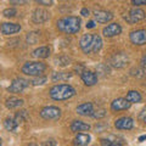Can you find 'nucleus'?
Segmentation results:
<instances>
[{
    "instance_id": "f257e3e1",
    "label": "nucleus",
    "mask_w": 146,
    "mask_h": 146,
    "mask_svg": "<svg viewBox=\"0 0 146 146\" xmlns=\"http://www.w3.org/2000/svg\"><path fill=\"white\" fill-rule=\"evenodd\" d=\"M80 18L77 16H67L62 17L61 20L57 21V28L58 31L63 32L67 34H76L78 33V31L80 29Z\"/></svg>"
},
{
    "instance_id": "473e14b6",
    "label": "nucleus",
    "mask_w": 146,
    "mask_h": 146,
    "mask_svg": "<svg viewBox=\"0 0 146 146\" xmlns=\"http://www.w3.org/2000/svg\"><path fill=\"white\" fill-rule=\"evenodd\" d=\"M56 65L58 66H67V65H70V58H67V57H60V58H56Z\"/></svg>"
},
{
    "instance_id": "c03bdc74",
    "label": "nucleus",
    "mask_w": 146,
    "mask_h": 146,
    "mask_svg": "<svg viewBox=\"0 0 146 146\" xmlns=\"http://www.w3.org/2000/svg\"><path fill=\"white\" fill-rule=\"evenodd\" d=\"M0 146H1V139H0Z\"/></svg>"
},
{
    "instance_id": "b1692460",
    "label": "nucleus",
    "mask_w": 146,
    "mask_h": 146,
    "mask_svg": "<svg viewBox=\"0 0 146 146\" xmlns=\"http://www.w3.org/2000/svg\"><path fill=\"white\" fill-rule=\"evenodd\" d=\"M102 48V39L101 36L98 34H94V44H93V52L100 51V49Z\"/></svg>"
},
{
    "instance_id": "6e6552de",
    "label": "nucleus",
    "mask_w": 146,
    "mask_h": 146,
    "mask_svg": "<svg viewBox=\"0 0 146 146\" xmlns=\"http://www.w3.org/2000/svg\"><path fill=\"white\" fill-rule=\"evenodd\" d=\"M128 61H129V58H128L127 54L117 52L110 58V65L115 68H123L128 63Z\"/></svg>"
},
{
    "instance_id": "58836bf2",
    "label": "nucleus",
    "mask_w": 146,
    "mask_h": 146,
    "mask_svg": "<svg viewBox=\"0 0 146 146\" xmlns=\"http://www.w3.org/2000/svg\"><path fill=\"white\" fill-rule=\"evenodd\" d=\"M80 15H82V16H85V17H88V16L90 15V11L88 10V9H85V7H84V9H82V11H80Z\"/></svg>"
},
{
    "instance_id": "a878e982",
    "label": "nucleus",
    "mask_w": 146,
    "mask_h": 146,
    "mask_svg": "<svg viewBox=\"0 0 146 146\" xmlns=\"http://www.w3.org/2000/svg\"><path fill=\"white\" fill-rule=\"evenodd\" d=\"M39 35H40V33H38V32H32V33H28V34H27V42H28L29 44L36 43Z\"/></svg>"
},
{
    "instance_id": "f03ea898",
    "label": "nucleus",
    "mask_w": 146,
    "mask_h": 146,
    "mask_svg": "<svg viewBox=\"0 0 146 146\" xmlns=\"http://www.w3.org/2000/svg\"><path fill=\"white\" fill-rule=\"evenodd\" d=\"M49 95L52 100H56V101H63V100H68L72 96H74L76 90L70 84H57V85H55L50 89Z\"/></svg>"
},
{
    "instance_id": "5701e85b",
    "label": "nucleus",
    "mask_w": 146,
    "mask_h": 146,
    "mask_svg": "<svg viewBox=\"0 0 146 146\" xmlns=\"http://www.w3.org/2000/svg\"><path fill=\"white\" fill-rule=\"evenodd\" d=\"M72 77V73L70 72H55L52 74V82H65L68 80Z\"/></svg>"
},
{
    "instance_id": "c9c22d12",
    "label": "nucleus",
    "mask_w": 146,
    "mask_h": 146,
    "mask_svg": "<svg viewBox=\"0 0 146 146\" xmlns=\"http://www.w3.org/2000/svg\"><path fill=\"white\" fill-rule=\"evenodd\" d=\"M131 4L136 7V6H141V5H146V0H131Z\"/></svg>"
},
{
    "instance_id": "bb28decb",
    "label": "nucleus",
    "mask_w": 146,
    "mask_h": 146,
    "mask_svg": "<svg viewBox=\"0 0 146 146\" xmlns=\"http://www.w3.org/2000/svg\"><path fill=\"white\" fill-rule=\"evenodd\" d=\"M130 74L134 76V77H138V78H143V77L146 76V73H145V70H143V68L136 67V68H133V70L130 71Z\"/></svg>"
},
{
    "instance_id": "aec40b11",
    "label": "nucleus",
    "mask_w": 146,
    "mask_h": 146,
    "mask_svg": "<svg viewBox=\"0 0 146 146\" xmlns=\"http://www.w3.org/2000/svg\"><path fill=\"white\" fill-rule=\"evenodd\" d=\"M127 101H129L130 104H138L141 101V94L139 93V91H136V90H130V91H128V94H127Z\"/></svg>"
},
{
    "instance_id": "37998d69",
    "label": "nucleus",
    "mask_w": 146,
    "mask_h": 146,
    "mask_svg": "<svg viewBox=\"0 0 146 146\" xmlns=\"http://www.w3.org/2000/svg\"><path fill=\"white\" fill-rule=\"evenodd\" d=\"M144 140H146V135H143L139 138V141H144Z\"/></svg>"
},
{
    "instance_id": "2eb2a0df",
    "label": "nucleus",
    "mask_w": 146,
    "mask_h": 146,
    "mask_svg": "<svg viewBox=\"0 0 146 146\" xmlns=\"http://www.w3.org/2000/svg\"><path fill=\"white\" fill-rule=\"evenodd\" d=\"M94 17L99 23H107L113 18V13L106 10H96L94 11Z\"/></svg>"
},
{
    "instance_id": "393cba45",
    "label": "nucleus",
    "mask_w": 146,
    "mask_h": 146,
    "mask_svg": "<svg viewBox=\"0 0 146 146\" xmlns=\"http://www.w3.org/2000/svg\"><path fill=\"white\" fill-rule=\"evenodd\" d=\"M4 125H5V128L9 130V131H15L17 129V123L15 122V119L13 118H7V119H5V122H4Z\"/></svg>"
},
{
    "instance_id": "9d476101",
    "label": "nucleus",
    "mask_w": 146,
    "mask_h": 146,
    "mask_svg": "<svg viewBox=\"0 0 146 146\" xmlns=\"http://www.w3.org/2000/svg\"><path fill=\"white\" fill-rule=\"evenodd\" d=\"M49 18H50L49 11L45 10V9H42V7L35 9L33 15H32V20H33V22H35V23H44Z\"/></svg>"
},
{
    "instance_id": "7ed1b4c3",
    "label": "nucleus",
    "mask_w": 146,
    "mask_h": 146,
    "mask_svg": "<svg viewBox=\"0 0 146 146\" xmlns=\"http://www.w3.org/2000/svg\"><path fill=\"white\" fill-rule=\"evenodd\" d=\"M46 70V65L44 62H26L22 66V73L29 76V77H38Z\"/></svg>"
},
{
    "instance_id": "f704fd0d",
    "label": "nucleus",
    "mask_w": 146,
    "mask_h": 146,
    "mask_svg": "<svg viewBox=\"0 0 146 146\" xmlns=\"http://www.w3.org/2000/svg\"><path fill=\"white\" fill-rule=\"evenodd\" d=\"M36 1H38L40 5H43V6H51L54 0H36Z\"/></svg>"
},
{
    "instance_id": "ea45409f",
    "label": "nucleus",
    "mask_w": 146,
    "mask_h": 146,
    "mask_svg": "<svg viewBox=\"0 0 146 146\" xmlns=\"http://www.w3.org/2000/svg\"><path fill=\"white\" fill-rule=\"evenodd\" d=\"M140 118H141V121H143L145 124H146V108L144 110L143 112H141V115H140Z\"/></svg>"
},
{
    "instance_id": "9b49d317",
    "label": "nucleus",
    "mask_w": 146,
    "mask_h": 146,
    "mask_svg": "<svg viewBox=\"0 0 146 146\" xmlns=\"http://www.w3.org/2000/svg\"><path fill=\"white\" fill-rule=\"evenodd\" d=\"M80 78L83 80V83L88 86H93L98 83V74L94 73L93 71H86L84 70L80 73Z\"/></svg>"
},
{
    "instance_id": "cd10ccee",
    "label": "nucleus",
    "mask_w": 146,
    "mask_h": 146,
    "mask_svg": "<svg viewBox=\"0 0 146 146\" xmlns=\"http://www.w3.org/2000/svg\"><path fill=\"white\" fill-rule=\"evenodd\" d=\"M27 117H28V116H27V112L26 111H20L16 115V117L13 118V119H15V122L17 123V124H20L21 122H25L27 119Z\"/></svg>"
},
{
    "instance_id": "f8f14e48",
    "label": "nucleus",
    "mask_w": 146,
    "mask_h": 146,
    "mask_svg": "<svg viewBox=\"0 0 146 146\" xmlns=\"http://www.w3.org/2000/svg\"><path fill=\"white\" fill-rule=\"evenodd\" d=\"M115 127L119 130H129L134 127V121L130 117H121L115 122Z\"/></svg>"
},
{
    "instance_id": "72a5a7b5",
    "label": "nucleus",
    "mask_w": 146,
    "mask_h": 146,
    "mask_svg": "<svg viewBox=\"0 0 146 146\" xmlns=\"http://www.w3.org/2000/svg\"><path fill=\"white\" fill-rule=\"evenodd\" d=\"M45 82H46V78H45V77H40V78H36L34 80H32L31 83L33 85H42V84L45 83Z\"/></svg>"
},
{
    "instance_id": "423d86ee",
    "label": "nucleus",
    "mask_w": 146,
    "mask_h": 146,
    "mask_svg": "<svg viewBox=\"0 0 146 146\" xmlns=\"http://www.w3.org/2000/svg\"><path fill=\"white\" fill-rule=\"evenodd\" d=\"M29 85V82L25 79V78H16L11 82L10 86L7 88V90L10 93H13V94H18V93H22L27 86Z\"/></svg>"
},
{
    "instance_id": "c756f323",
    "label": "nucleus",
    "mask_w": 146,
    "mask_h": 146,
    "mask_svg": "<svg viewBox=\"0 0 146 146\" xmlns=\"http://www.w3.org/2000/svg\"><path fill=\"white\" fill-rule=\"evenodd\" d=\"M3 15L5 16V17H15L17 15V11H16V9H13V7H10V9H5V10L3 11Z\"/></svg>"
},
{
    "instance_id": "1a4fd4ad",
    "label": "nucleus",
    "mask_w": 146,
    "mask_h": 146,
    "mask_svg": "<svg viewBox=\"0 0 146 146\" xmlns=\"http://www.w3.org/2000/svg\"><path fill=\"white\" fill-rule=\"evenodd\" d=\"M130 42L134 45H145L146 44V29L133 31L129 35Z\"/></svg>"
},
{
    "instance_id": "ddd939ff",
    "label": "nucleus",
    "mask_w": 146,
    "mask_h": 146,
    "mask_svg": "<svg viewBox=\"0 0 146 146\" xmlns=\"http://www.w3.org/2000/svg\"><path fill=\"white\" fill-rule=\"evenodd\" d=\"M21 31V26L17 23H11V22H6V23H1L0 25V32L4 35H10V34H15L17 32Z\"/></svg>"
},
{
    "instance_id": "e433bc0d",
    "label": "nucleus",
    "mask_w": 146,
    "mask_h": 146,
    "mask_svg": "<svg viewBox=\"0 0 146 146\" xmlns=\"http://www.w3.org/2000/svg\"><path fill=\"white\" fill-rule=\"evenodd\" d=\"M42 146H56V141H55L54 139H49L46 141H44V143L42 144Z\"/></svg>"
},
{
    "instance_id": "7c9ffc66",
    "label": "nucleus",
    "mask_w": 146,
    "mask_h": 146,
    "mask_svg": "<svg viewBox=\"0 0 146 146\" xmlns=\"http://www.w3.org/2000/svg\"><path fill=\"white\" fill-rule=\"evenodd\" d=\"M105 116H106V111H105L104 108L96 110V111L94 110V113H93V117H94V118H102V117H105Z\"/></svg>"
},
{
    "instance_id": "dca6fc26",
    "label": "nucleus",
    "mask_w": 146,
    "mask_h": 146,
    "mask_svg": "<svg viewBox=\"0 0 146 146\" xmlns=\"http://www.w3.org/2000/svg\"><path fill=\"white\" fill-rule=\"evenodd\" d=\"M130 105L131 104L129 101H127V99L118 98L111 102V110L112 111H124V110H128L130 107Z\"/></svg>"
},
{
    "instance_id": "412c9836",
    "label": "nucleus",
    "mask_w": 146,
    "mask_h": 146,
    "mask_svg": "<svg viewBox=\"0 0 146 146\" xmlns=\"http://www.w3.org/2000/svg\"><path fill=\"white\" fill-rule=\"evenodd\" d=\"M50 55V49L48 46H40L33 51V56L36 58H46Z\"/></svg>"
},
{
    "instance_id": "20e7f679",
    "label": "nucleus",
    "mask_w": 146,
    "mask_h": 146,
    "mask_svg": "<svg viewBox=\"0 0 146 146\" xmlns=\"http://www.w3.org/2000/svg\"><path fill=\"white\" fill-rule=\"evenodd\" d=\"M40 117L48 121H57L61 117V110L55 106H46L40 111Z\"/></svg>"
},
{
    "instance_id": "4c0bfd02",
    "label": "nucleus",
    "mask_w": 146,
    "mask_h": 146,
    "mask_svg": "<svg viewBox=\"0 0 146 146\" xmlns=\"http://www.w3.org/2000/svg\"><path fill=\"white\" fill-rule=\"evenodd\" d=\"M10 1L13 4V5H25L29 1V0H10Z\"/></svg>"
},
{
    "instance_id": "4be33fe9",
    "label": "nucleus",
    "mask_w": 146,
    "mask_h": 146,
    "mask_svg": "<svg viewBox=\"0 0 146 146\" xmlns=\"http://www.w3.org/2000/svg\"><path fill=\"white\" fill-rule=\"evenodd\" d=\"M23 102L25 101L22 99L12 96V98H9L6 100V107L7 108H18V107H21L22 105H23Z\"/></svg>"
},
{
    "instance_id": "6ab92c4d",
    "label": "nucleus",
    "mask_w": 146,
    "mask_h": 146,
    "mask_svg": "<svg viewBox=\"0 0 146 146\" xmlns=\"http://www.w3.org/2000/svg\"><path fill=\"white\" fill-rule=\"evenodd\" d=\"M90 129V125L82 121H73L71 124V130L77 133V131H86Z\"/></svg>"
},
{
    "instance_id": "4468645a",
    "label": "nucleus",
    "mask_w": 146,
    "mask_h": 146,
    "mask_svg": "<svg viewBox=\"0 0 146 146\" xmlns=\"http://www.w3.org/2000/svg\"><path fill=\"white\" fill-rule=\"evenodd\" d=\"M122 33V27L118 23H111L107 27H105L102 31V34L106 36V38H112V36L119 35Z\"/></svg>"
},
{
    "instance_id": "f3484780",
    "label": "nucleus",
    "mask_w": 146,
    "mask_h": 146,
    "mask_svg": "<svg viewBox=\"0 0 146 146\" xmlns=\"http://www.w3.org/2000/svg\"><path fill=\"white\" fill-rule=\"evenodd\" d=\"M77 113L80 116H93L94 105L91 102H84L77 107Z\"/></svg>"
},
{
    "instance_id": "39448f33",
    "label": "nucleus",
    "mask_w": 146,
    "mask_h": 146,
    "mask_svg": "<svg viewBox=\"0 0 146 146\" xmlns=\"http://www.w3.org/2000/svg\"><path fill=\"white\" fill-rule=\"evenodd\" d=\"M145 16L146 15H145L144 10H141V9H139V7H134L124 16V20L128 22V23L134 25V23H138V22L143 21L145 18Z\"/></svg>"
},
{
    "instance_id": "a19ab883",
    "label": "nucleus",
    "mask_w": 146,
    "mask_h": 146,
    "mask_svg": "<svg viewBox=\"0 0 146 146\" xmlns=\"http://www.w3.org/2000/svg\"><path fill=\"white\" fill-rule=\"evenodd\" d=\"M95 27V22L94 21H89L88 23H86V28H94Z\"/></svg>"
},
{
    "instance_id": "0eeeda50",
    "label": "nucleus",
    "mask_w": 146,
    "mask_h": 146,
    "mask_svg": "<svg viewBox=\"0 0 146 146\" xmlns=\"http://www.w3.org/2000/svg\"><path fill=\"white\" fill-rule=\"evenodd\" d=\"M93 44H94V34H84L79 40V46L84 54L93 52Z\"/></svg>"
},
{
    "instance_id": "2f4dec72",
    "label": "nucleus",
    "mask_w": 146,
    "mask_h": 146,
    "mask_svg": "<svg viewBox=\"0 0 146 146\" xmlns=\"http://www.w3.org/2000/svg\"><path fill=\"white\" fill-rule=\"evenodd\" d=\"M108 72H110V71H108V67H107V66H105L104 63H102V65H100V66L98 67V73H99V74H101V76H106Z\"/></svg>"
},
{
    "instance_id": "c85d7f7f",
    "label": "nucleus",
    "mask_w": 146,
    "mask_h": 146,
    "mask_svg": "<svg viewBox=\"0 0 146 146\" xmlns=\"http://www.w3.org/2000/svg\"><path fill=\"white\" fill-rule=\"evenodd\" d=\"M101 145L102 146H122V143H119V141H113L110 139H101Z\"/></svg>"
},
{
    "instance_id": "79ce46f5",
    "label": "nucleus",
    "mask_w": 146,
    "mask_h": 146,
    "mask_svg": "<svg viewBox=\"0 0 146 146\" xmlns=\"http://www.w3.org/2000/svg\"><path fill=\"white\" fill-rule=\"evenodd\" d=\"M141 65H143V67H146V55H144L141 58Z\"/></svg>"
},
{
    "instance_id": "a211bd4d",
    "label": "nucleus",
    "mask_w": 146,
    "mask_h": 146,
    "mask_svg": "<svg viewBox=\"0 0 146 146\" xmlns=\"http://www.w3.org/2000/svg\"><path fill=\"white\" fill-rule=\"evenodd\" d=\"M90 143V135L79 133L73 140V146H88Z\"/></svg>"
}]
</instances>
